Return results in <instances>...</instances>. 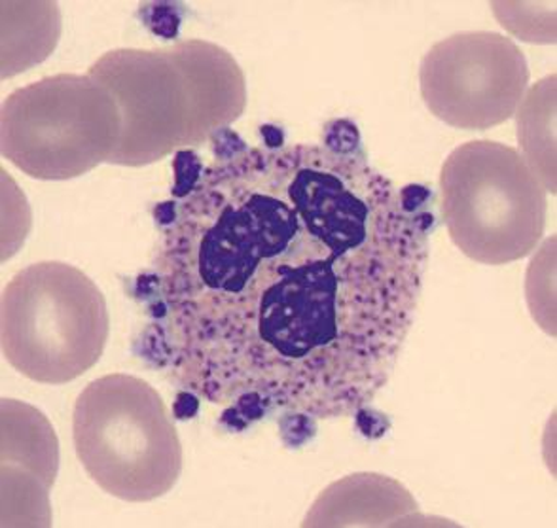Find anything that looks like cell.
<instances>
[{"mask_svg": "<svg viewBox=\"0 0 557 528\" xmlns=\"http://www.w3.org/2000/svg\"><path fill=\"white\" fill-rule=\"evenodd\" d=\"M331 144L176 152L173 196L135 293L140 359L243 430L351 417L385 389L423 292L433 193L396 188L351 122Z\"/></svg>", "mask_w": 557, "mask_h": 528, "instance_id": "6da1fadb", "label": "cell"}, {"mask_svg": "<svg viewBox=\"0 0 557 528\" xmlns=\"http://www.w3.org/2000/svg\"><path fill=\"white\" fill-rule=\"evenodd\" d=\"M73 440L97 487L125 502L160 499L183 472V445L162 397L133 375H104L82 390Z\"/></svg>", "mask_w": 557, "mask_h": 528, "instance_id": "3957f363", "label": "cell"}, {"mask_svg": "<svg viewBox=\"0 0 557 528\" xmlns=\"http://www.w3.org/2000/svg\"><path fill=\"white\" fill-rule=\"evenodd\" d=\"M441 191L451 241L478 264H510L543 239L548 190L516 148L495 140L455 148L442 165Z\"/></svg>", "mask_w": 557, "mask_h": 528, "instance_id": "5b68a950", "label": "cell"}, {"mask_svg": "<svg viewBox=\"0 0 557 528\" xmlns=\"http://www.w3.org/2000/svg\"><path fill=\"white\" fill-rule=\"evenodd\" d=\"M111 91L89 74H58L2 104V155L38 180H69L111 163L120 142Z\"/></svg>", "mask_w": 557, "mask_h": 528, "instance_id": "8992f818", "label": "cell"}, {"mask_svg": "<svg viewBox=\"0 0 557 528\" xmlns=\"http://www.w3.org/2000/svg\"><path fill=\"white\" fill-rule=\"evenodd\" d=\"M109 330L103 292L73 265H29L2 293V352L30 381L78 379L103 356Z\"/></svg>", "mask_w": 557, "mask_h": 528, "instance_id": "277c9868", "label": "cell"}, {"mask_svg": "<svg viewBox=\"0 0 557 528\" xmlns=\"http://www.w3.org/2000/svg\"><path fill=\"white\" fill-rule=\"evenodd\" d=\"M120 112L111 163L139 167L199 147L242 116L247 89L235 59L206 40L165 50H114L89 68Z\"/></svg>", "mask_w": 557, "mask_h": 528, "instance_id": "7a4b0ae2", "label": "cell"}, {"mask_svg": "<svg viewBox=\"0 0 557 528\" xmlns=\"http://www.w3.org/2000/svg\"><path fill=\"white\" fill-rule=\"evenodd\" d=\"M419 86L426 109L444 124L485 131L505 124L523 103L528 59L500 33L462 30L425 53Z\"/></svg>", "mask_w": 557, "mask_h": 528, "instance_id": "52a82bcc", "label": "cell"}]
</instances>
